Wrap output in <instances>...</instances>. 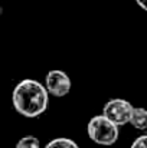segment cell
Here are the masks:
<instances>
[{
    "instance_id": "6da1fadb",
    "label": "cell",
    "mask_w": 147,
    "mask_h": 148,
    "mask_svg": "<svg viewBox=\"0 0 147 148\" xmlns=\"http://www.w3.org/2000/svg\"><path fill=\"white\" fill-rule=\"evenodd\" d=\"M12 102L20 115L36 118L48 109L49 92L41 82L35 79H23L14 86Z\"/></svg>"
},
{
    "instance_id": "7a4b0ae2",
    "label": "cell",
    "mask_w": 147,
    "mask_h": 148,
    "mask_svg": "<svg viewBox=\"0 0 147 148\" xmlns=\"http://www.w3.org/2000/svg\"><path fill=\"white\" fill-rule=\"evenodd\" d=\"M87 132L91 141L98 145L110 147L114 145L118 140V125L111 122L104 115H95L90 119L87 125Z\"/></svg>"
},
{
    "instance_id": "3957f363",
    "label": "cell",
    "mask_w": 147,
    "mask_h": 148,
    "mask_svg": "<svg viewBox=\"0 0 147 148\" xmlns=\"http://www.w3.org/2000/svg\"><path fill=\"white\" fill-rule=\"evenodd\" d=\"M133 109H134V106L128 101H126L123 98H114V99H110L104 105L102 115L107 116L115 125L121 127V125L130 124Z\"/></svg>"
},
{
    "instance_id": "277c9868",
    "label": "cell",
    "mask_w": 147,
    "mask_h": 148,
    "mask_svg": "<svg viewBox=\"0 0 147 148\" xmlns=\"http://www.w3.org/2000/svg\"><path fill=\"white\" fill-rule=\"evenodd\" d=\"M45 86L48 89L49 95H52L55 98H62L69 94L72 82H71V78L68 76V73H65L63 71H59V69H53V71H49L46 75Z\"/></svg>"
},
{
    "instance_id": "5b68a950",
    "label": "cell",
    "mask_w": 147,
    "mask_h": 148,
    "mask_svg": "<svg viewBox=\"0 0 147 148\" xmlns=\"http://www.w3.org/2000/svg\"><path fill=\"white\" fill-rule=\"evenodd\" d=\"M130 124H131L136 130H140V131L147 130V109L146 108H141V106H137V108H136V106H134L133 114H131Z\"/></svg>"
},
{
    "instance_id": "8992f818",
    "label": "cell",
    "mask_w": 147,
    "mask_h": 148,
    "mask_svg": "<svg viewBox=\"0 0 147 148\" xmlns=\"http://www.w3.org/2000/svg\"><path fill=\"white\" fill-rule=\"evenodd\" d=\"M45 148H79L78 144L69 138H55L49 141L45 145Z\"/></svg>"
},
{
    "instance_id": "52a82bcc",
    "label": "cell",
    "mask_w": 147,
    "mask_h": 148,
    "mask_svg": "<svg viewBox=\"0 0 147 148\" xmlns=\"http://www.w3.org/2000/svg\"><path fill=\"white\" fill-rule=\"evenodd\" d=\"M14 148H41V141H39V138H36L33 135H26V137H22L16 143Z\"/></svg>"
},
{
    "instance_id": "ba28073f",
    "label": "cell",
    "mask_w": 147,
    "mask_h": 148,
    "mask_svg": "<svg viewBox=\"0 0 147 148\" xmlns=\"http://www.w3.org/2000/svg\"><path fill=\"white\" fill-rule=\"evenodd\" d=\"M130 148H147V134L137 137V138L133 141V144H131Z\"/></svg>"
},
{
    "instance_id": "9c48e42d",
    "label": "cell",
    "mask_w": 147,
    "mask_h": 148,
    "mask_svg": "<svg viewBox=\"0 0 147 148\" xmlns=\"http://www.w3.org/2000/svg\"><path fill=\"white\" fill-rule=\"evenodd\" d=\"M136 3H137L143 10H146L147 12V0H136Z\"/></svg>"
},
{
    "instance_id": "30bf717a",
    "label": "cell",
    "mask_w": 147,
    "mask_h": 148,
    "mask_svg": "<svg viewBox=\"0 0 147 148\" xmlns=\"http://www.w3.org/2000/svg\"><path fill=\"white\" fill-rule=\"evenodd\" d=\"M0 16H1V6H0Z\"/></svg>"
}]
</instances>
